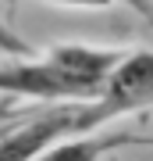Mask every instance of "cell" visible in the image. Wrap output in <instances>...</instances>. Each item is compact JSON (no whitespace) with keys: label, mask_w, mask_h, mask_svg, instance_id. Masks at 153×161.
<instances>
[{"label":"cell","mask_w":153,"mask_h":161,"mask_svg":"<svg viewBox=\"0 0 153 161\" xmlns=\"http://www.w3.org/2000/svg\"><path fill=\"white\" fill-rule=\"evenodd\" d=\"M118 122L114 108L103 97L96 100H64L39 115H28L18 125L0 129V161H36L50 147L71 136H89L93 129Z\"/></svg>","instance_id":"obj_1"},{"label":"cell","mask_w":153,"mask_h":161,"mask_svg":"<svg viewBox=\"0 0 153 161\" xmlns=\"http://www.w3.org/2000/svg\"><path fill=\"white\" fill-rule=\"evenodd\" d=\"M100 97L114 108L118 118L142 111V108H153V50H132L114 68V75L107 79Z\"/></svg>","instance_id":"obj_2"},{"label":"cell","mask_w":153,"mask_h":161,"mask_svg":"<svg viewBox=\"0 0 153 161\" xmlns=\"http://www.w3.org/2000/svg\"><path fill=\"white\" fill-rule=\"evenodd\" d=\"M132 143H146V136H135V132H103V136H71L64 143L50 147L43 158L36 161H100V158H110L118 147H132Z\"/></svg>","instance_id":"obj_3"},{"label":"cell","mask_w":153,"mask_h":161,"mask_svg":"<svg viewBox=\"0 0 153 161\" xmlns=\"http://www.w3.org/2000/svg\"><path fill=\"white\" fill-rule=\"evenodd\" d=\"M0 54H4V58H32V47H28L11 25H4V18H0Z\"/></svg>","instance_id":"obj_4"},{"label":"cell","mask_w":153,"mask_h":161,"mask_svg":"<svg viewBox=\"0 0 153 161\" xmlns=\"http://www.w3.org/2000/svg\"><path fill=\"white\" fill-rule=\"evenodd\" d=\"M43 4H61V7H114V4H132L142 14H153L150 0H43Z\"/></svg>","instance_id":"obj_5"},{"label":"cell","mask_w":153,"mask_h":161,"mask_svg":"<svg viewBox=\"0 0 153 161\" xmlns=\"http://www.w3.org/2000/svg\"><path fill=\"white\" fill-rule=\"evenodd\" d=\"M107 161H118V158H107Z\"/></svg>","instance_id":"obj_6"}]
</instances>
